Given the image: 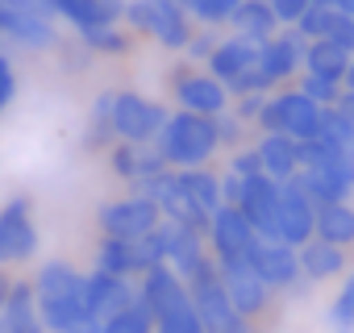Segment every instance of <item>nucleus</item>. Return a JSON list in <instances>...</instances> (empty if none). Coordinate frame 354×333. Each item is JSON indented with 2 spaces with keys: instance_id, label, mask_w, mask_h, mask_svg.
<instances>
[{
  "instance_id": "36",
  "label": "nucleus",
  "mask_w": 354,
  "mask_h": 333,
  "mask_svg": "<svg viewBox=\"0 0 354 333\" xmlns=\"http://www.w3.org/2000/svg\"><path fill=\"white\" fill-rule=\"evenodd\" d=\"M121 21L129 26V34H146V38H150V26H154V0H125Z\"/></svg>"
},
{
  "instance_id": "27",
  "label": "nucleus",
  "mask_w": 354,
  "mask_h": 333,
  "mask_svg": "<svg viewBox=\"0 0 354 333\" xmlns=\"http://www.w3.org/2000/svg\"><path fill=\"white\" fill-rule=\"evenodd\" d=\"M350 59H354V55H346V50H342V46H333L329 38H317V42H308V50H304V71H308V75H325V79H337V84H342V75H346Z\"/></svg>"
},
{
  "instance_id": "6",
  "label": "nucleus",
  "mask_w": 354,
  "mask_h": 333,
  "mask_svg": "<svg viewBox=\"0 0 354 333\" xmlns=\"http://www.w3.org/2000/svg\"><path fill=\"white\" fill-rule=\"evenodd\" d=\"M38 250V225H34V200L17 196L0 209V267L30 263Z\"/></svg>"
},
{
  "instance_id": "42",
  "label": "nucleus",
  "mask_w": 354,
  "mask_h": 333,
  "mask_svg": "<svg viewBox=\"0 0 354 333\" xmlns=\"http://www.w3.org/2000/svg\"><path fill=\"white\" fill-rule=\"evenodd\" d=\"M308 5H313V0H271V13H275V21L288 30V26H296V21L304 17Z\"/></svg>"
},
{
  "instance_id": "24",
  "label": "nucleus",
  "mask_w": 354,
  "mask_h": 333,
  "mask_svg": "<svg viewBox=\"0 0 354 333\" xmlns=\"http://www.w3.org/2000/svg\"><path fill=\"white\" fill-rule=\"evenodd\" d=\"M225 26H230V34H246L254 42H267V38H275L283 30L275 21V13H271V0H242Z\"/></svg>"
},
{
  "instance_id": "20",
  "label": "nucleus",
  "mask_w": 354,
  "mask_h": 333,
  "mask_svg": "<svg viewBox=\"0 0 354 333\" xmlns=\"http://www.w3.org/2000/svg\"><path fill=\"white\" fill-rule=\"evenodd\" d=\"M296 254H300V275H304L308 283L337 279V275H346V267H350L346 246H333V242H325V238H308Z\"/></svg>"
},
{
  "instance_id": "52",
  "label": "nucleus",
  "mask_w": 354,
  "mask_h": 333,
  "mask_svg": "<svg viewBox=\"0 0 354 333\" xmlns=\"http://www.w3.org/2000/svg\"><path fill=\"white\" fill-rule=\"evenodd\" d=\"M333 9L346 13V17H354V0H333Z\"/></svg>"
},
{
  "instance_id": "41",
  "label": "nucleus",
  "mask_w": 354,
  "mask_h": 333,
  "mask_svg": "<svg viewBox=\"0 0 354 333\" xmlns=\"http://www.w3.org/2000/svg\"><path fill=\"white\" fill-rule=\"evenodd\" d=\"M205 333H259V325H254V321H246L242 312H225L221 321H209V325H205Z\"/></svg>"
},
{
  "instance_id": "31",
  "label": "nucleus",
  "mask_w": 354,
  "mask_h": 333,
  "mask_svg": "<svg viewBox=\"0 0 354 333\" xmlns=\"http://www.w3.org/2000/svg\"><path fill=\"white\" fill-rule=\"evenodd\" d=\"M329 150H337V154H350L354 158V121L346 117V113H337V108H325V117H321V133H317Z\"/></svg>"
},
{
  "instance_id": "39",
  "label": "nucleus",
  "mask_w": 354,
  "mask_h": 333,
  "mask_svg": "<svg viewBox=\"0 0 354 333\" xmlns=\"http://www.w3.org/2000/svg\"><path fill=\"white\" fill-rule=\"evenodd\" d=\"M225 171H234V175H242V180L263 175V158H259L254 146H238V150L230 154V166H225Z\"/></svg>"
},
{
  "instance_id": "30",
  "label": "nucleus",
  "mask_w": 354,
  "mask_h": 333,
  "mask_svg": "<svg viewBox=\"0 0 354 333\" xmlns=\"http://www.w3.org/2000/svg\"><path fill=\"white\" fill-rule=\"evenodd\" d=\"M80 42H84V50H92V55H125V50L133 46V34L121 30V26H96V30H84Z\"/></svg>"
},
{
  "instance_id": "43",
  "label": "nucleus",
  "mask_w": 354,
  "mask_h": 333,
  "mask_svg": "<svg viewBox=\"0 0 354 333\" xmlns=\"http://www.w3.org/2000/svg\"><path fill=\"white\" fill-rule=\"evenodd\" d=\"M13 96H17V71H13L9 55L0 50V113H5V108L13 104Z\"/></svg>"
},
{
  "instance_id": "25",
  "label": "nucleus",
  "mask_w": 354,
  "mask_h": 333,
  "mask_svg": "<svg viewBox=\"0 0 354 333\" xmlns=\"http://www.w3.org/2000/svg\"><path fill=\"white\" fill-rule=\"evenodd\" d=\"M96 271H109V275H142V263H138V246L133 238H104L100 234V246H96Z\"/></svg>"
},
{
  "instance_id": "23",
  "label": "nucleus",
  "mask_w": 354,
  "mask_h": 333,
  "mask_svg": "<svg viewBox=\"0 0 354 333\" xmlns=\"http://www.w3.org/2000/svg\"><path fill=\"white\" fill-rule=\"evenodd\" d=\"M175 180H180V188L188 192V200H192L205 217H213V213L221 209V175L209 171V162H205V166H180V171H175Z\"/></svg>"
},
{
  "instance_id": "53",
  "label": "nucleus",
  "mask_w": 354,
  "mask_h": 333,
  "mask_svg": "<svg viewBox=\"0 0 354 333\" xmlns=\"http://www.w3.org/2000/svg\"><path fill=\"white\" fill-rule=\"evenodd\" d=\"M313 5H333V0H313Z\"/></svg>"
},
{
  "instance_id": "9",
  "label": "nucleus",
  "mask_w": 354,
  "mask_h": 333,
  "mask_svg": "<svg viewBox=\"0 0 354 333\" xmlns=\"http://www.w3.org/2000/svg\"><path fill=\"white\" fill-rule=\"evenodd\" d=\"M242 217L254 225L259 242H279V184L271 175H250L238 200Z\"/></svg>"
},
{
  "instance_id": "29",
  "label": "nucleus",
  "mask_w": 354,
  "mask_h": 333,
  "mask_svg": "<svg viewBox=\"0 0 354 333\" xmlns=\"http://www.w3.org/2000/svg\"><path fill=\"white\" fill-rule=\"evenodd\" d=\"M154 308L142 300V296H133V304L129 308H121L117 316H109L104 321V333H154Z\"/></svg>"
},
{
  "instance_id": "54",
  "label": "nucleus",
  "mask_w": 354,
  "mask_h": 333,
  "mask_svg": "<svg viewBox=\"0 0 354 333\" xmlns=\"http://www.w3.org/2000/svg\"><path fill=\"white\" fill-rule=\"evenodd\" d=\"M337 333H354V329H337Z\"/></svg>"
},
{
  "instance_id": "4",
  "label": "nucleus",
  "mask_w": 354,
  "mask_h": 333,
  "mask_svg": "<svg viewBox=\"0 0 354 333\" xmlns=\"http://www.w3.org/2000/svg\"><path fill=\"white\" fill-rule=\"evenodd\" d=\"M217 263H221V279H225L234 312H242L246 321L263 325V316L275 308V287H267V279L246 258H217Z\"/></svg>"
},
{
  "instance_id": "21",
  "label": "nucleus",
  "mask_w": 354,
  "mask_h": 333,
  "mask_svg": "<svg viewBox=\"0 0 354 333\" xmlns=\"http://www.w3.org/2000/svg\"><path fill=\"white\" fill-rule=\"evenodd\" d=\"M55 13L75 30H96V26H121L125 0H55Z\"/></svg>"
},
{
  "instance_id": "45",
  "label": "nucleus",
  "mask_w": 354,
  "mask_h": 333,
  "mask_svg": "<svg viewBox=\"0 0 354 333\" xmlns=\"http://www.w3.org/2000/svg\"><path fill=\"white\" fill-rule=\"evenodd\" d=\"M329 42H333V46H342L346 55H354V17L337 13V17H333V30H329Z\"/></svg>"
},
{
  "instance_id": "51",
  "label": "nucleus",
  "mask_w": 354,
  "mask_h": 333,
  "mask_svg": "<svg viewBox=\"0 0 354 333\" xmlns=\"http://www.w3.org/2000/svg\"><path fill=\"white\" fill-rule=\"evenodd\" d=\"M75 333H104V325H100V321H84Z\"/></svg>"
},
{
  "instance_id": "49",
  "label": "nucleus",
  "mask_w": 354,
  "mask_h": 333,
  "mask_svg": "<svg viewBox=\"0 0 354 333\" xmlns=\"http://www.w3.org/2000/svg\"><path fill=\"white\" fill-rule=\"evenodd\" d=\"M333 108H337V113H346V117H350V121H354V92H342V96H337V104H333Z\"/></svg>"
},
{
  "instance_id": "5",
  "label": "nucleus",
  "mask_w": 354,
  "mask_h": 333,
  "mask_svg": "<svg viewBox=\"0 0 354 333\" xmlns=\"http://www.w3.org/2000/svg\"><path fill=\"white\" fill-rule=\"evenodd\" d=\"M292 180L304 188V196H308L313 204L350 200V192H354V158H350V154L329 150L317 166H300Z\"/></svg>"
},
{
  "instance_id": "37",
  "label": "nucleus",
  "mask_w": 354,
  "mask_h": 333,
  "mask_svg": "<svg viewBox=\"0 0 354 333\" xmlns=\"http://www.w3.org/2000/svg\"><path fill=\"white\" fill-rule=\"evenodd\" d=\"M225 92H230V96H250V92H267V96H271V79H267L263 67L254 63V67H246L242 75H234V79L225 84Z\"/></svg>"
},
{
  "instance_id": "44",
  "label": "nucleus",
  "mask_w": 354,
  "mask_h": 333,
  "mask_svg": "<svg viewBox=\"0 0 354 333\" xmlns=\"http://www.w3.org/2000/svg\"><path fill=\"white\" fill-rule=\"evenodd\" d=\"M242 129H246V125H242V121H238V117H234L230 108H225V113L217 117V137H221V146L238 150V146H242Z\"/></svg>"
},
{
  "instance_id": "40",
  "label": "nucleus",
  "mask_w": 354,
  "mask_h": 333,
  "mask_svg": "<svg viewBox=\"0 0 354 333\" xmlns=\"http://www.w3.org/2000/svg\"><path fill=\"white\" fill-rule=\"evenodd\" d=\"M263 104H267V92H250V96H234V117L242 121V125H254L259 121V113H263Z\"/></svg>"
},
{
  "instance_id": "18",
  "label": "nucleus",
  "mask_w": 354,
  "mask_h": 333,
  "mask_svg": "<svg viewBox=\"0 0 354 333\" xmlns=\"http://www.w3.org/2000/svg\"><path fill=\"white\" fill-rule=\"evenodd\" d=\"M196 34V21L192 13L184 9V0H154V26H150V38L167 50H184L188 38Z\"/></svg>"
},
{
  "instance_id": "35",
  "label": "nucleus",
  "mask_w": 354,
  "mask_h": 333,
  "mask_svg": "<svg viewBox=\"0 0 354 333\" xmlns=\"http://www.w3.org/2000/svg\"><path fill=\"white\" fill-rule=\"evenodd\" d=\"M217 42H221L217 26H201V30L188 38V46H184L188 63H209V59H213V50H217Z\"/></svg>"
},
{
  "instance_id": "7",
  "label": "nucleus",
  "mask_w": 354,
  "mask_h": 333,
  "mask_svg": "<svg viewBox=\"0 0 354 333\" xmlns=\"http://www.w3.org/2000/svg\"><path fill=\"white\" fill-rule=\"evenodd\" d=\"M167 108L150 96H138V92H117L113 96V129H117V142H154L158 129L167 125Z\"/></svg>"
},
{
  "instance_id": "16",
  "label": "nucleus",
  "mask_w": 354,
  "mask_h": 333,
  "mask_svg": "<svg viewBox=\"0 0 354 333\" xmlns=\"http://www.w3.org/2000/svg\"><path fill=\"white\" fill-rule=\"evenodd\" d=\"M0 38H5V42H17V46H26V50H55V46H59L55 21H50V17H38V13H30V9H21V5H13L9 17L0 21Z\"/></svg>"
},
{
  "instance_id": "26",
  "label": "nucleus",
  "mask_w": 354,
  "mask_h": 333,
  "mask_svg": "<svg viewBox=\"0 0 354 333\" xmlns=\"http://www.w3.org/2000/svg\"><path fill=\"white\" fill-rule=\"evenodd\" d=\"M317 238L333 242V246H354V204L350 200H333V204H317Z\"/></svg>"
},
{
  "instance_id": "12",
  "label": "nucleus",
  "mask_w": 354,
  "mask_h": 333,
  "mask_svg": "<svg viewBox=\"0 0 354 333\" xmlns=\"http://www.w3.org/2000/svg\"><path fill=\"white\" fill-rule=\"evenodd\" d=\"M209 246H213L217 258H246V263H250V254H254V246H259V234H254V225L242 217V209L221 204V209L213 213V221H209Z\"/></svg>"
},
{
  "instance_id": "2",
  "label": "nucleus",
  "mask_w": 354,
  "mask_h": 333,
  "mask_svg": "<svg viewBox=\"0 0 354 333\" xmlns=\"http://www.w3.org/2000/svg\"><path fill=\"white\" fill-rule=\"evenodd\" d=\"M321 117H325V108L317 100H308L300 88H279L267 96L254 125H259V133H288L296 142H308L321 133Z\"/></svg>"
},
{
  "instance_id": "22",
  "label": "nucleus",
  "mask_w": 354,
  "mask_h": 333,
  "mask_svg": "<svg viewBox=\"0 0 354 333\" xmlns=\"http://www.w3.org/2000/svg\"><path fill=\"white\" fill-rule=\"evenodd\" d=\"M254 150L263 158V175H271L275 184H283V180H292L300 171V162H296V137H288V133H263Z\"/></svg>"
},
{
  "instance_id": "38",
  "label": "nucleus",
  "mask_w": 354,
  "mask_h": 333,
  "mask_svg": "<svg viewBox=\"0 0 354 333\" xmlns=\"http://www.w3.org/2000/svg\"><path fill=\"white\" fill-rule=\"evenodd\" d=\"M329 321L337 329H354V271L346 275V283H342V292H337V300L329 308Z\"/></svg>"
},
{
  "instance_id": "11",
  "label": "nucleus",
  "mask_w": 354,
  "mask_h": 333,
  "mask_svg": "<svg viewBox=\"0 0 354 333\" xmlns=\"http://www.w3.org/2000/svg\"><path fill=\"white\" fill-rule=\"evenodd\" d=\"M308 238H317V204L304 196L296 180L279 184V242L300 250Z\"/></svg>"
},
{
  "instance_id": "50",
  "label": "nucleus",
  "mask_w": 354,
  "mask_h": 333,
  "mask_svg": "<svg viewBox=\"0 0 354 333\" xmlns=\"http://www.w3.org/2000/svg\"><path fill=\"white\" fill-rule=\"evenodd\" d=\"M342 92H354V59H350V67H346V75H342Z\"/></svg>"
},
{
  "instance_id": "28",
  "label": "nucleus",
  "mask_w": 354,
  "mask_h": 333,
  "mask_svg": "<svg viewBox=\"0 0 354 333\" xmlns=\"http://www.w3.org/2000/svg\"><path fill=\"white\" fill-rule=\"evenodd\" d=\"M113 96L117 92H100L92 100V113H88V129H84V146L88 150H109L117 142V129H113Z\"/></svg>"
},
{
  "instance_id": "13",
  "label": "nucleus",
  "mask_w": 354,
  "mask_h": 333,
  "mask_svg": "<svg viewBox=\"0 0 354 333\" xmlns=\"http://www.w3.org/2000/svg\"><path fill=\"white\" fill-rule=\"evenodd\" d=\"M133 296H138V287H133L129 279H121V275L92 271V275L84 279V304H88V316L100 321V325H104L109 316H117L121 308H129Z\"/></svg>"
},
{
  "instance_id": "32",
  "label": "nucleus",
  "mask_w": 354,
  "mask_h": 333,
  "mask_svg": "<svg viewBox=\"0 0 354 333\" xmlns=\"http://www.w3.org/2000/svg\"><path fill=\"white\" fill-rule=\"evenodd\" d=\"M238 5H242V0H184V9H188L192 21H201V26H225Z\"/></svg>"
},
{
  "instance_id": "34",
  "label": "nucleus",
  "mask_w": 354,
  "mask_h": 333,
  "mask_svg": "<svg viewBox=\"0 0 354 333\" xmlns=\"http://www.w3.org/2000/svg\"><path fill=\"white\" fill-rule=\"evenodd\" d=\"M308 100H317L321 108H333L337 104V96H342V84L337 79H325V75H308V71H300V84H296Z\"/></svg>"
},
{
  "instance_id": "19",
  "label": "nucleus",
  "mask_w": 354,
  "mask_h": 333,
  "mask_svg": "<svg viewBox=\"0 0 354 333\" xmlns=\"http://www.w3.org/2000/svg\"><path fill=\"white\" fill-rule=\"evenodd\" d=\"M259 50H263V42H254V38H246V34H225L205 67H209V75H217L221 84H230L234 75H242L246 67L259 63Z\"/></svg>"
},
{
  "instance_id": "14",
  "label": "nucleus",
  "mask_w": 354,
  "mask_h": 333,
  "mask_svg": "<svg viewBox=\"0 0 354 333\" xmlns=\"http://www.w3.org/2000/svg\"><path fill=\"white\" fill-rule=\"evenodd\" d=\"M250 267L267 279V287L275 292H296L300 287V254L283 242H259L254 254H250Z\"/></svg>"
},
{
  "instance_id": "46",
  "label": "nucleus",
  "mask_w": 354,
  "mask_h": 333,
  "mask_svg": "<svg viewBox=\"0 0 354 333\" xmlns=\"http://www.w3.org/2000/svg\"><path fill=\"white\" fill-rule=\"evenodd\" d=\"M13 5H21V9H30V13H38V17H50V21H59V13H55V0H13Z\"/></svg>"
},
{
  "instance_id": "10",
  "label": "nucleus",
  "mask_w": 354,
  "mask_h": 333,
  "mask_svg": "<svg viewBox=\"0 0 354 333\" xmlns=\"http://www.w3.org/2000/svg\"><path fill=\"white\" fill-rule=\"evenodd\" d=\"M304 50H308V38H304L296 26H288V30H279L275 38L263 42V50H259V67H263V75L271 79V88H283L288 79L300 75V67H304Z\"/></svg>"
},
{
  "instance_id": "47",
  "label": "nucleus",
  "mask_w": 354,
  "mask_h": 333,
  "mask_svg": "<svg viewBox=\"0 0 354 333\" xmlns=\"http://www.w3.org/2000/svg\"><path fill=\"white\" fill-rule=\"evenodd\" d=\"M0 333H46V325L34 316V321H17V325H0Z\"/></svg>"
},
{
  "instance_id": "15",
  "label": "nucleus",
  "mask_w": 354,
  "mask_h": 333,
  "mask_svg": "<svg viewBox=\"0 0 354 333\" xmlns=\"http://www.w3.org/2000/svg\"><path fill=\"white\" fill-rule=\"evenodd\" d=\"M109 166H113L117 180L138 184V180H146V175L167 171V158L158 154L154 142H113V146H109Z\"/></svg>"
},
{
  "instance_id": "48",
  "label": "nucleus",
  "mask_w": 354,
  "mask_h": 333,
  "mask_svg": "<svg viewBox=\"0 0 354 333\" xmlns=\"http://www.w3.org/2000/svg\"><path fill=\"white\" fill-rule=\"evenodd\" d=\"M9 292H13V275H9V267H0V308H5Z\"/></svg>"
},
{
  "instance_id": "55",
  "label": "nucleus",
  "mask_w": 354,
  "mask_h": 333,
  "mask_svg": "<svg viewBox=\"0 0 354 333\" xmlns=\"http://www.w3.org/2000/svg\"><path fill=\"white\" fill-rule=\"evenodd\" d=\"M0 42H5V38H0Z\"/></svg>"
},
{
  "instance_id": "1",
  "label": "nucleus",
  "mask_w": 354,
  "mask_h": 333,
  "mask_svg": "<svg viewBox=\"0 0 354 333\" xmlns=\"http://www.w3.org/2000/svg\"><path fill=\"white\" fill-rule=\"evenodd\" d=\"M158 154L167 158V166H205L217 150H221V137H217V117H205V113H171L167 125L158 129L154 137Z\"/></svg>"
},
{
  "instance_id": "3",
  "label": "nucleus",
  "mask_w": 354,
  "mask_h": 333,
  "mask_svg": "<svg viewBox=\"0 0 354 333\" xmlns=\"http://www.w3.org/2000/svg\"><path fill=\"white\" fill-rule=\"evenodd\" d=\"M171 96L188 113H205V117H221L230 108V92L217 75L201 71V63H175L171 67Z\"/></svg>"
},
{
  "instance_id": "8",
  "label": "nucleus",
  "mask_w": 354,
  "mask_h": 333,
  "mask_svg": "<svg viewBox=\"0 0 354 333\" xmlns=\"http://www.w3.org/2000/svg\"><path fill=\"white\" fill-rule=\"evenodd\" d=\"M158 221H162L158 204L146 200V196H133V192L96 209V225H100L104 238H142V234H150Z\"/></svg>"
},
{
  "instance_id": "17",
  "label": "nucleus",
  "mask_w": 354,
  "mask_h": 333,
  "mask_svg": "<svg viewBox=\"0 0 354 333\" xmlns=\"http://www.w3.org/2000/svg\"><path fill=\"white\" fill-rule=\"evenodd\" d=\"M138 296L154 308V316H162L167 308L188 300V283H184V275H175L171 263H158V267H150V271L138 275Z\"/></svg>"
},
{
  "instance_id": "33",
  "label": "nucleus",
  "mask_w": 354,
  "mask_h": 333,
  "mask_svg": "<svg viewBox=\"0 0 354 333\" xmlns=\"http://www.w3.org/2000/svg\"><path fill=\"white\" fill-rule=\"evenodd\" d=\"M333 17H337V9H333V5H308V9H304V17L296 21V30H300L308 42H317V38H329Z\"/></svg>"
}]
</instances>
